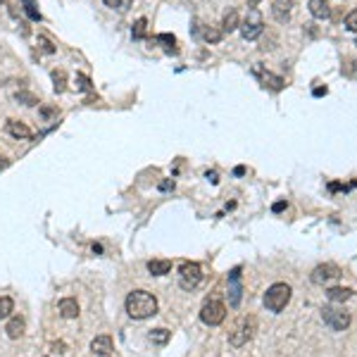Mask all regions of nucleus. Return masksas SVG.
Returning <instances> with one entry per match:
<instances>
[{
    "label": "nucleus",
    "instance_id": "18",
    "mask_svg": "<svg viewBox=\"0 0 357 357\" xmlns=\"http://www.w3.org/2000/svg\"><path fill=\"white\" fill-rule=\"evenodd\" d=\"M326 298H329L331 302H345L352 298V291L350 288H340V286H333V288H329L326 291Z\"/></svg>",
    "mask_w": 357,
    "mask_h": 357
},
{
    "label": "nucleus",
    "instance_id": "7",
    "mask_svg": "<svg viewBox=\"0 0 357 357\" xmlns=\"http://www.w3.org/2000/svg\"><path fill=\"white\" fill-rule=\"evenodd\" d=\"M340 274H343V272H340L338 265H331V262H326V265L314 267V269H312V274H310V279H312V284L321 286V284H329V281H333V279H338Z\"/></svg>",
    "mask_w": 357,
    "mask_h": 357
},
{
    "label": "nucleus",
    "instance_id": "33",
    "mask_svg": "<svg viewBox=\"0 0 357 357\" xmlns=\"http://www.w3.org/2000/svg\"><path fill=\"white\" fill-rule=\"evenodd\" d=\"M312 93H314V98H321V95H326V93H329V88H326V86H317Z\"/></svg>",
    "mask_w": 357,
    "mask_h": 357
},
{
    "label": "nucleus",
    "instance_id": "15",
    "mask_svg": "<svg viewBox=\"0 0 357 357\" xmlns=\"http://www.w3.org/2000/svg\"><path fill=\"white\" fill-rule=\"evenodd\" d=\"M148 272L153 276H165L172 272V262L169 260H150L148 262Z\"/></svg>",
    "mask_w": 357,
    "mask_h": 357
},
{
    "label": "nucleus",
    "instance_id": "9",
    "mask_svg": "<svg viewBox=\"0 0 357 357\" xmlns=\"http://www.w3.org/2000/svg\"><path fill=\"white\" fill-rule=\"evenodd\" d=\"M255 74L260 76V81H262V86L265 88H272V91H281L286 86V81L281 79V76H276V74H272V72H265L262 67H255Z\"/></svg>",
    "mask_w": 357,
    "mask_h": 357
},
{
    "label": "nucleus",
    "instance_id": "8",
    "mask_svg": "<svg viewBox=\"0 0 357 357\" xmlns=\"http://www.w3.org/2000/svg\"><path fill=\"white\" fill-rule=\"evenodd\" d=\"M253 333H255V319H246L241 321L236 326V331L231 333V345H236V348H241V345H246L248 340L253 338Z\"/></svg>",
    "mask_w": 357,
    "mask_h": 357
},
{
    "label": "nucleus",
    "instance_id": "28",
    "mask_svg": "<svg viewBox=\"0 0 357 357\" xmlns=\"http://www.w3.org/2000/svg\"><path fill=\"white\" fill-rule=\"evenodd\" d=\"M15 100L22 102V105H36L38 98L34 95V93H24V91H22V93H17V95H15Z\"/></svg>",
    "mask_w": 357,
    "mask_h": 357
},
{
    "label": "nucleus",
    "instance_id": "17",
    "mask_svg": "<svg viewBox=\"0 0 357 357\" xmlns=\"http://www.w3.org/2000/svg\"><path fill=\"white\" fill-rule=\"evenodd\" d=\"M155 43H160V46L165 48V53H169V55H176V53H179L176 36H172V34H160V36H155Z\"/></svg>",
    "mask_w": 357,
    "mask_h": 357
},
{
    "label": "nucleus",
    "instance_id": "43",
    "mask_svg": "<svg viewBox=\"0 0 357 357\" xmlns=\"http://www.w3.org/2000/svg\"><path fill=\"white\" fill-rule=\"evenodd\" d=\"M355 46H357V43H355Z\"/></svg>",
    "mask_w": 357,
    "mask_h": 357
},
{
    "label": "nucleus",
    "instance_id": "13",
    "mask_svg": "<svg viewBox=\"0 0 357 357\" xmlns=\"http://www.w3.org/2000/svg\"><path fill=\"white\" fill-rule=\"evenodd\" d=\"M60 314L64 319H76L79 317V302L74 298H62L60 300Z\"/></svg>",
    "mask_w": 357,
    "mask_h": 357
},
{
    "label": "nucleus",
    "instance_id": "20",
    "mask_svg": "<svg viewBox=\"0 0 357 357\" xmlns=\"http://www.w3.org/2000/svg\"><path fill=\"white\" fill-rule=\"evenodd\" d=\"M238 12L236 10H229L226 15H224V19H221V34H231V31H236L238 29Z\"/></svg>",
    "mask_w": 357,
    "mask_h": 357
},
{
    "label": "nucleus",
    "instance_id": "10",
    "mask_svg": "<svg viewBox=\"0 0 357 357\" xmlns=\"http://www.w3.org/2000/svg\"><path fill=\"white\" fill-rule=\"evenodd\" d=\"M293 8H295V0H274V5H272V15H274L276 22H286V19L291 17Z\"/></svg>",
    "mask_w": 357,
    "mask_h": 357
},
{
    "label": "nucleus",
    "instance_id": "11",
    "mask_svg": "<svg viewBox=\"0 0 357 357\" xmlns=\"http://www.w3.org/2000/svg\"><path fill=\"white\" fill-rule=\"evenodd\" d=\"M91 350H93V355H98V357H107L114 350V343H112L110 336H95L91 343Z\"/></svg>",
    "mask_w": 357,
    "mask_h": 357
},
{
    "label": "nucleus",
    "instance_id": "22",
    "mask_svg": "<svg viewBox=\"0 0 357 357\" xmlns=\"http://www.w3.org/2000/svg\"><path fill=\"white\" fill-rule=\"evenodd\" d=\"M202 41L207 43H219L221 41V29H214V27H202Z\"/></svg>",
    "mask_w": 357,
    "mask_h": 357
},
{
    "label": "nucleus",
    "instance_id": "42",
    "mask_svg": "<svg viewBox=\"0 0 357 357\" xmlns=\"http://www.w3.org/2000/svg\"><path fill=\"white\" fill-rule=\"evenodd\" d=\"M3 3H8V0H0V5H3Z\"/></svg>",
    "mask_w": 357,
    "mask_h": 357
},
{
    "label": "nucleus",
    "instance_id": "12",
    "mask_svg": "<svg viewBox=\"0 0 357 357\" xmlns=\"http://www.w3.org/2000/svg\"><path fill=\"white\" fill-rule=\"evenodd\" d=\"M307 8H310V15L314 19H329L331 17V5L326 0H310Z\"/></svg>",
    "mask_w": 357,
    "mask_h": 357
},
{
    "label": "nucleus",
    "instance_id": "37",
    "mask_svg": "<svg viewBox=\"0 0 357 357\" xmlns=\"http://www.w3.org/2000/svg\"><path fill=\"white\" fill-rule=\"evenodd\" d=\"M207 179H210L212 183H217V181H219V176H217V172H207Z\"/></svg>",
    "mask_w": 357,
    "mask_h": 357
},
{
    "label": "nucleus",
    "instance_id": "36",
    "mask_svg": "<svg viewBox=\"0 0 357 357\" xmlns=\"http://www.w3.org/2000/svg\"><path fill=\"white\" fill-rule=\"evenodd\" d=\"M329 191H345L343 183H329Z\"/></svg>",
    "mask_w": 357,
    "mask_h": 357
},
{
    "label": "nucleus",
    "instance_id": "6",
    "mask_svg": "<svg viewBox=\"0 0 357 357\" xmlns=\"http://www.w3.org/2000/svg\"><path fill=\"white\" fill-rule=\"evenodd\" d=\"M200 319H202V324H207V326H219L221 321L226 319V307H224V302L207 300L200 310Z\"/></svg>",
    "mask_w": 357,
    "mask_h": 357
},
{
    "label": "nucleus",
    "instance_id": "38",
    "mask_svg": "<svg viewBox=\"0 0 357 357\" xmlns=\"http://www.w3.org/2000/svg\"><path fill=\"white\" fill-rule=\"evenodd\" d=\"M233 174H236V176H243V174H246V167H236V169H233Z\"/></svg>",
    "mask_w": 357,
    "mask_h": 357
},
{
    "label": "nucleus",
    "instance_id": "40",
    "mask_svg": "<svg viewBox=\"0 0 357 357\" xmlns=\"http://www.w3.org/2000/svg\"><path fill=\"white\" fill-rule=\"evenodd\" d=\"M260 3H262V0H248V8H257Z\"/></svg>",
    "mask_w": 357,
    "mask_h": 357
},
{
    "label": "nucleus",
    "instance_id": "30",
    "mask_svg": "<svg viewBox=\"0 0 357 357\" xmlns=\"http://www.w3.org/2000/svg\"><path fill=\"white\" fill-rule=\"evenodd\" d=\"M38 46H41V50H43L46 55H53V53H55V46H53L48 38H43V36L38 38Z\"/></svg>",
    "mask_w": 357,
    "mask_h": 357
},
{
    "label": "nucleus",
    "instance_id": "32",
    "mask_svg": "<svg viewBox=\"0 0 357 357\" xmlns=\"http://www.w3.org/2000/svg\"><path fill=\"white\" fill-rule=\"evenodd\" d=\"M286 207H288V202H286V200H279V202H274V205H272V212H276V214H279V212H284Z\"/></svg>",
    "mask_w": 357,
    "mask_h": 357
},
{
    "label": "nucleus",
    "instance_id": "34",
    "mask_svg": "<svg viewBox=\"0 0 357 357\" xmlns=\"http://www.w3.org/2000/svg\"><path fill=\"white\" fill-rule=\"evenodd\" d=\"M41 114H43L46 119H50L53 114H55V110H53V107H41Z\"/></svg>",
    "mask_w": 357,
    "mask_h": 357
},
{
    "label": "nucleus",
    "instance_id": "29",
    "mask_svg": "<svg viewBox=\"0 0 357 357\" xmlns=\"http://www.w3.org/2000/svg\"><path fill=\"white\" fill-rule=\"evenodd\" d=\"M345 29H348V31H357V10L348 12V17H345Z\"/></svg>",
    "mask_w": 357,
    "mask_h": 357
},
{
    "label": "nucleus",
    "instance_id": "4",
    "mask_svg": "<svg viewBox=\"0 0 357 357\" xmlns=\"http://www.w3.org/2000/svg\"><path fill=\"white\" fill-rule=\"evenodd\" d=\"M202 281V267L198 262H186L179 269V284H181L183 291H193L198 288Z\"/></svg>",
    "mask_w": 357,
    "mask_h": 357
},
{
    "label": "nucleus",
    "instance_id": "19",
    "mask_svg": "<svg viewBox=\"0 0 357 357\" xmlns=\"http://www.w3.org/2000/svg\"><path fill=\"white\" fill-rule=\"evenodd\" d=\"M24 319L22 317H12V319L8 321V326H5V331H8L10 338H22V333H24Z\"/></svg>",
    "mask_w": 357,
    "mask_h": 357
},
{
    "label": "nucleus",
    "instance_id": "23",
    "mask_svg": "<svg viewBox=\"0 0 357 357\" xmlns=\"http://www.w3.org/2000/svg\"><path fill=\"white\" fill-rule=\"evenodd\" d=\"M169 338H172V331H167V329H153L150 331V340L157 343V345H165Z\"/></svg>",
    "mask_w": 357,
    "mask_h": 357
},
{
    "label": "nucleus",
    "instance_id": "27",
    "mask_svg": "<svg viewBox=\"0 0 357 357\" xmlns=\"http://www.w3.org/2000/svg\"><path fill=\"white\" fill-rule=\"evenodd\" d=\"M76 88L83 93H91L93 91V81L86 76V74H76Z\"/></svg>",
    "mask_w": 357,
    "mask_h": 357
},
{
    "label": "nucleus",
    "instance_id": "3",
    "mask_svg": "<svg viewBox=\"0 0 357 357\" xmlns=\"http://www.w3.org/2000/svg\"><path fill=\"white\" fill-rule=\"evenodd\" d=\"M238 29H241V36L246 38V41H255L257 36H262V31H265V22H262L260 10L257 8L248 10V17L243 19V24H238Z\"/></svg>",
    "mask_w": 357,
    "mask_h": 357
},
{
    "label": "nucleus",
    "instance_id": "44",
    "mask_svg": "<svg viewBox=\"0 0 357 357\" xmlns=\"http://www.w3.org/2000/svg\"><path fill=\"white\" fill-rule=\"evenodd\" d=\"M95 357H98V355H95Z\"/></svg>",
    "mask_w": 357,
    "mask_h": 357
},
{
    "label": "nucleus",
    "instance_id": "31",
    "mask_svg": "<svg viewBox=\"0 0 357 357\" xmlns=\"http://www.w3.org/2000/svg\"><path fill=\"white\" fill-rule=\"evenodd\" d=\"M174 179H165V181L160 183V191H174Z\"/></svg>",
    "mask_w": 357,
    "mask_h": 357
},
{
    "label": "nucleus",
    "instance_id": "1",
    "mask_svg": "<svg viewBox=\"0 0 357 357\" xmlns=\"http://www.w3.org/2000/svg\"><path fill=\"white\" fill-rule=\"evenodd\" d=\"M124 307H127L131 319H148V317L157 314V298L148 291H131L127 295Z\"/></svg>",
    "mask_w": 357,
    "mask_h": 357
},
{
    "label": "nucleus",
    "instance_id": "26",
    "mask_svg": "<svg viewBox=\"0 0 357 357\" xmlns=\"http://www.w3.org/2000/svg\"><path fill=\"white\" fill-rule=\"evenodd\" d=\"M12 310H15V300H12V298H0V319L10 317Z\"/></svg>",
    "mask_w": 357,
    "mask_h": 357
},
{
    "label": "nucleus",
    "instance_id": "14",
    "mask_svg": "<svg viewBox=\"0 0 357 357\" xmlns=\"http://www.w3.org/2000/svg\"><path fill=\"white\" fill-rule=\"evenodd\" d=\"M8 134L15 138H31L34 134H31V129L27 127V124H22V122H15V119H10L8 122Z\"/></svg>",
    "mask_w": 357,
    "mask_h": 357
},
{
    "label": "nucleus",
    "instance_id": "25",
    "mask_svg": "<svg viewBox=\"0 0 357 357\" xmlns=\"http://www.w3.org/2000/svg\"><path fill=\"white\" fill-rule=\"evenodd\" d=\"M146 29H148V19L146 17L136 19V24L131 27V36H134V38H143V36H146Z\"/></svg>",
    "mask_w": 357,
    "mask_h": 357
},
{
    "label": "nucleus",
    "instance_id": "21",
    "mask_svg": "<svg viewBox=\"0 0 357 357\" xmlns=\"http://www.w3.org/2000/svg\"><path fill=\"white\" fill-rule=\"evenodd\" d=\"M22 5H24V12H27V17L31 19V22H41V19H43V15L38 12L36 0H22Z\"/></svg>",
    "mask_w": 357,
    "mask_h": 357
},
{
    "label": "nucleus",
    "instance_id": "24",
    "mask_svg": "<svg viewBox=\"0 0 357 357\" xmlns=\"http://www.w3.org/2000/svg\"><path fill=\"white\" fill-rule=\"evenodd\" d=\"M53 86H55V93L64 91V86H67V74H64V69H55V72H53Z\"/></svg>",
    "mask_w": 357,
    "mask_h": 357
},
{
    "label": "nucleus",
    "instance_id": "5",
    "mask_svg": "<svg viewBox=\"0 0 357 357\" xmlns=\"http://www.w3.org/2000/svg\"><path fill=\"white\" fill-rule=\"evenodd\" d=\"M321 319H324V324H329L333 331H343L350 326L352 317H350V312L343 310V307H324V310H321Z\"/></svg>",
    "mask_w": 357,
    "mask_h": 357
},
{
    "label": "nucleus",
    "instance_id": "39",
    "mask_svg": "<svg viewBox=\"0 0 357 357\" xmlns=\"http://www.w3.org/2000/svg\"><path fill=\"white\" fill-rule=\"evenodd\" d=\"M5 167H10V160L8 157H0V169H5Z\"/></svg>",
    "mask_w": 357,
    "mask_h": 357
},
{
    "label": "nucleus",
    "instance_id": "41",
    "mask_svg": "<svg viewBox=\"0 0 357 357\" xmlns=\"http://www.w3.org/2000/svg\"><path fill=\"white\" fill-rule=\"evenodd\" d=\"M55 350L57 352H64V343H55Z\"/></svg>",
    "mask_w": 357,
    "mask_h": 357
},
{
    "label": "nucleus",
    "instance_id": "2",
    "mask_svg": "<svg viewBox=\"0 0 357 357\" xmlns=\"http://www.w3.org/2000/svg\"><path fill=\"white\" fill-rule=\"evenodd\" d=\"M291 295H293V291H291V286L288 284H274L267 288L265 293V307L269 312H281L291 302Z\"/></svg>",
    "mask_w": 357,
    "mask_h": 357
},
{
    "label": "nucleus",
    "instance_id": "16",
    "mask_svg": "<svg viewBox=\"0 0 357 357\" xmlns=\"http://www.w3.org/2000/svg\"><path fill=\"white\" fill-rule=\"evenodd\" d=\"M229 281H231V305L236 307L241 302V269H233L229 274Z\"/></svg>",
    "mask_w": 357,
    "mask_h": 357
},
{
    "label": "nucleus",
    "instance_id": "35",
    "mask_svg": "<svg viewBox=\"0 0 357 357\" xmlns=\"http://www.w3.org/2000/svg\"><path fill=\"white\" fill-rule=\"evenodd\" d=\"M107 8H122V0H102Z\"/></svg>",
    "mask_w": 357,
    "mask_h": 357
}]
</instances>
